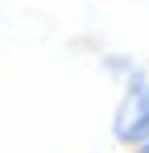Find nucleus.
I'll return each mask as SVG.
<instances>
[{
	"mask_svg": "<svg viewBox=\"0 0 149 153\" xmlns=\"http://www.w3.org/2000/svg\"><path fill=\"white\" fill-rule=\"evenodd\" d=\"M133 153H149V141H145V145H137V149H133Z\"/></svg>",
	"mask_w": 149,
	"mask_h": 153,
	"instance_id": "obj_2",
	"label": "nucleus"
},
{
	"mask_svg": "<svg viewBox=\"0 0 149 153\" xmlns=\"http://www.w3.org/2000/svg\"><path fill=\"white\" fill-rule=\"evenodd\" d=\"M112 137L124 149H137L149 141V75L128 66L120 87V103L112 112Z\"/></svg>",
	"mask_w": 149,
	"mask_h": 153,
	"instance_id": "obj_1",
	"label": "nucleus"
}]
</instances>
